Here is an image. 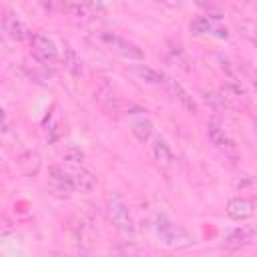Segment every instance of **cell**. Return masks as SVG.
<instances>
[{"mask_svg": "<svg viewBox=\"0 0 257 257\" xmlns=\"http://www.w3.org/2000/svg\"><path fill=\"white\" fill-rule=\"evenodd\" d=\"M155 235L159 239V243L167 249H189L195 245V237L183 229L181 225H175L167 215H157L155 217Z\"/></svg>", "mask_w": 257, "mask_h": 257, "instance_id": "6da1fadb", "label": "cell"}, {"mask_svg": "<svg viewBox=\"0 0 257 257\" xmlns=\"http://www.w3.org/2000/svg\"><path fill=\"white\" fill-rule=\"evenodd\" d=\"M106 209H108V217H110L114 229L118 231V235L122 239L131 241L135 237V221H133L128 205L124 203V199L118 191H108L106 193Z\"/></svg>", "mask_w": 257, "mask_h": 257, "instance_id": "7a4b0ae2", "label": "cell"}, {"mask_svg": "<svg viewBox=\"0 0 257 257\" xmlns=\"http://www.w3.org/2000/svg\"><path fill=\"white\" fill-rule=\"evenodd\" d=\"M100 40H102L112 52H116L118 56H122V58H126V60H141V58L145 56L143 50H141L135 42H131V40H126V38H122V36H118V34L102 32V34H100Z\"/></svg>", "mask_w": 257, "mask_h": 257, "instance_id": "3957f363", "label": "cell"}, {"mask_svg": "<svg viewBox=\"0 0 257 257\" xmlns=\"http://www.w3.org/2000/svg\"><path fill=\"white\" fill-rule=\"evenodd\" d=\"M30 52H32V56L40 64H46V66L48 64H54L58 60V48H56V44L48 36H44L40 32H34L32 34V38H30Z\"/></svg>", "mask_w": 257, "mask_h": 257, "instance_id": "277c9868", "label": "cell"}, {"mask_svg": "<svg viewBox=\"0 0 257 257\" xmlns=\"http://www.w3.org/2000/svg\"><path fill=\"white\" fill-rule=\"evenodd\" d=\"M48 189L54 197H70L74 189V181H72V173L64 171L62 167H50L48 169Z\"/></svg>", "mask_w": 257, "mask_h": 257, "instance_id": "5b68a950", "label": "cell"}, {"mask_svg": "<svg viewBox=\"0 0 257 257\" xmlns=\"http://www.w3.org/2000/svg\"><path fill=\"white\" fill-rule=\"evenodd\" d=\"M94 100L98 102V106H100L106 114L116 116V114L122 110V98H120V94L116 92V88L110 86L108 82H102V84L94 90Z\"/></svg>", "mask_w": 257, "mask_h": 257, "instance_id": "8992f818", "label": "cell"}, {"mask_svg": "<svg viewBox=\"0 0 257 257\" xmlns=\"http://www.w3.org/2000/svg\"><path fill=\"white\" fill-rule=\"evenodd\" d=\"M2 26H4V32L14 40V42H30L32 38V32L30 28L18 18L16 12H12L10 8H4V16H2Z\"/></svg>", "mask_w": 257, "mask_h": 257, "instance_id": "52a82bcc", "label": "cell"}, {"mask_svg": "<svg viewBox=\"0 0 257 257\" xmlns=\"http://www.w3.org/2000/svg\"><path fill=\"white\" fill-rule=\"evenodd\" d=\"M163 88L169 92V96L171 98H175L187 112H197V100L191 96V92L179 82V80H175V78H171V76H165V82H163Z\"/></svg>", "mask_w": 257, "mask_h": 257, "instance_id": "ba28073f", "label": "cell"}, {"mask_svg": "<svg viewBox=\"0 0 257 257\" xmlns=\"http://www.w3.org/2000/svg\"><path fill=\"white\" fill-rule=\"evenodd\" d=\"M207 137H209V141L221 151V153H225L227 157H237V145H235V141L227 135V131L221 126V124H217V122H209L207 124Z\"/></svg>", "mask_w": 257, "mask_h": 257, "instance_id": "9c48e42d", "label": "cell"}, {"mask_svg": "<svg viewBox=\"0 0 257 257\" xmlns=\"http://www.w3.org/2000/svg\"><path fill=\"white\" fill-rule=\"evenodd\" d=\"M189 32L193 36H203V34H211L217 38H229V30L219 26V20H213L209 16H199L195 20L189 22Z\"/></svg>", "mask_w": 257, "mask_h": 257, "instance_id": "30bf717a", "label": "cell"}, {"mask_svg": "<svg viewBox=\"0 0 257 257\" xmlns=\"http://www.w3.org/2000/svg\"><path fill=\"white\" fill-rule=\"evenodd\" d=\"M257 235V229L253 227H235V229H229L223 233V245L227 249H239V247H245L253 241V237Z\"/></svg>", "mask_w": 257, "mask_h": 257, "instance_id": "8fae6325", "label": "cell"}, {"mask_svg": "<svg viewBox=\"0 0 257 257\" xmlns=\"http://www.w3.org/2000/svg\"><path fill=\"white\" fill-rule=\"evenodd\" d=\"M255 215V205L251 199L235 197L227 203V217L233 221H247Z\"/></svg>", "mask_w": 257, "mask_h": 257, "instance_id": "7c38bea8", "label": "cell"}, {"mask_svg": "<svg viewBox=\"0 0 257 257\" xmlns=\"http://www.w3.org/2000/svg\"><path fill=\"white\" fill-rule=\"evenodd\" d=\"M151 155H153V161L157 163L159 169H171L173 167V151L171 147L167 145V141L163 137H153L151 141Z\"/></svg>", "mask_w": 257, "mask_h": 257, "instance_id": "4fadbf2b", "label": "cell"}, {"mask_svg": "<svg viewBox=\"0 0 257 257\" xmlns=\"http://www.w3.org/2000/svg\"><path fill=\"white\" fill-rule=\"evenodd\" d=\"M141 112H145V110H139L137 116L131 114L133 116L131 118V133L135 135V139L139 143H149L153 139V135H155V126H153L151 118L145 116V114H141Z\"/></svg>", "mask_w": 257, "mask_h": 257, "instance_id": "5bb4252c", "label": "cell"}, {"mask_svg": "<svg viewBox=\"0 0 257 257\" xmlns=\"http://www.w3.org/2000/svg\"><path fill=\"white\" fill-rule=\"evenodd\" d=\"M72 181H74V189L80 191V193H90L96 187V177L90 171L82 169V167L72 171Z\"/></svg>", "mask_w": 257, "mask_h": 257, "instance_id": "9a60e30c", "label": "cell"}, {"mask_svg": "<svg viewBox=\"0 0 257 257\" xmlns=\"http://www.w3.org/2000/svg\"><path fill=\"white\" fill-rule=\"evenodd\" d=\"M133 72H135L139 78H143L145 82H149V84H157V86H163L165 76H167V74H163L161 70H155V68L145 66V64H137V66H133Z\"/></svg>", "mask_w": 257, "mask_h": 257, "instance_id": "2e32d148", "label": "cell"}, {"mask_svg": "<svg viewBox=\"0 0 257 257\" xmlns=\"http://www.w3.org/2000/svg\"><path fill=\"white\" fill-rule=\"evenodd\" d=\"M62 64H64V68H66L72 76H80V74H82V60H80V56L76 54V50L70 48V46L64 48Z\"/></svg>", "mask_w": 257, "mask_h": 257, "instance_id": "e0dca14e", "label": "cell"}, {"mask_svg": "<svg viewBox=\"0 0 257 257\" xmlns=\"http://www.w3.org/2000/svg\"><path fill=\"white\" fill-rule=\"evenodd\" d=\"M20 167H22L24 175H34V173L38 171V167H40V159H38V155L32 153V151H28L24 157H20Z\"/></svg>", "mask_w": 257, "mask_h": 257, "instance_id": "ac0fdd59", "label": "cell"}, {"mask_svg": "<svg viewBox=\"0 0 257 257\" xmlns=\"http://www.w3.org/2000/svg\"><path fill=\"white\" fill-rule=\"evenodd\" d=\"M62 161H66V163H70V165H82V163H84V153H82L80 147L70 145V147L62 153Z\"/></svg>", "mask_w": 257, "mask_h": 257, "instance_id": "d6986e66", "label": "cell"}, {"mask_svg": "<svg viewBox=\"0 0 257 257\" xmlns=\"http://www.w3.org/2000/svg\"><path fill=\"white\" fill-rule=\"evenodd\" d=\"M44 137H46V141L48 143H54V141H58V137H60V133H58V124H56V120L52 118V114H46V118H44Z\"/></svg>", "mask_w": 257, "mask_h": 257, "instance_id": "ffe728a7", "label": "cell"}, {"mask_svg": "<svg viewBox=\"0 0 257 257\" xmlns=\"http://www.w3.org/2000/svg\"><path fill=\"white\" fill-rule=\"evenodd\" d=\"M86 6H90V8H102L104 6V2L102 0H82Z\"/></svg>", "mask_w": 257, "mask_h": 257, "instance_id": "44dd1931", "label": "cell"}, {"mask_svg": "<svg viewBox=\"0 0 257 257\" xmlns=\"http://www.w3.org/2000/svg\"><path fill=\"white\" fill-rule=\"evenodd\" d=\"M40 4L44 6V10H52L54 4H56V0H40Z\"/></svg>", "mask_w": 257, "mask_h": 257, "instance_id": "7402d4cb", "label": "cell"}, {"mask_svg": "<svg viewBox=\"0 0 257 257\" xmlns=\"http://www.w3.org/2000/svg\"><path fill=\"white\" fill-rule=\"evenodd\" d=\"M253 88H255V92H257V74H255V78H253Z\"/></svg>", "mask_w": 257, "mask_h": 257, "instance_id": "603a6c76", "label": "cell"}, {"mask_svg": "<svg viewBox=\"0 0 257 257\" xmlns=\"http://www.w3.org/2000/svg\"><path fill=\"white\" fill-rule=\"evenodd\" d=\"M253 126H255V135H257V122H255V124H253Z\"/></svg>", "mask_w": 257, "mask_h": 257, "instance_id": "cb8c5ba5", "label": "cell"}, {"mask_svg": "<svg viewBox=\"0 0 257 257\" xmlns=\"http://www.w3.org/2000/svg\"><path fill=\"white\" fill-rule=\"evenodd\" d=\"M155 2H167V0H155Z\"/></svg>", "mask_w": 257, "mask_h": 257, "instance_id": "d4e9b609", "label": "cell"}]
</instances>
